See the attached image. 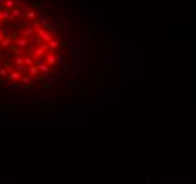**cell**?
<instances>
[{"instance_id":"cell-1","label":"cell","mask_w":196,"mask_h":184,"mask_svg":"<svg viewBox=\"0 0 196 184\" xmlns=\"http://www.w3.org/2000/svg\"><path fill=\"white\" fill-rule=\"evenodd\" d=\"M37 4L0 0V96L52 89L76 64L80 45Z\"/></svg>"}]
</instances>
